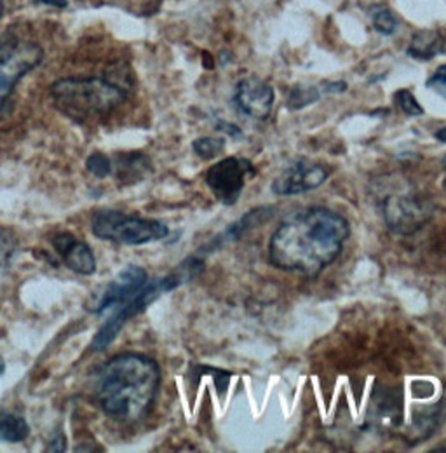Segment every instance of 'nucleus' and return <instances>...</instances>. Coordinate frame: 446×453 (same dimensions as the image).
Returning <instances> with one entry per match:
<instances>
[{
    "mask_svg": "<svg viewBox=\"0 0 446 453\" xmlns=\"http://www.w3.org/2000/svg\"><path fill=\"white\" fill-rule=\"evenodd\" d=\"M436 138H438L442 143H446V127L440 129V131L436 133Z\"/></svg>",
    "mask_w": 446,
    "mask_h": 453,
    "instance_id": "obj_26",
    "label": "nucleus"
},
{
    "mask_svg": "<svg viewBox=\"0 0 446 453\" xmlns=\"http://www.w3.org/2000/svg\"><path fill=\"white\" fill-rule=\"evenodd\" d=\"M429 88H446V65H442L427 82Z\"/></svg>",
    "mask_w": 446,
    "mask_h": 453,
    "instance_id": "obj_23",
    "label": "nucleus"
},
{
    "mask_svg": "<svg viewBox=\"0 0 446 453\" xmlns=\"http://www.w3.org/2000/svg\"><path fill=\"white\" fill-rule=\"evenodd\" d=\"M330 171L309 159H298L286 166L273 183L276 196H300L319 188L328 180Z\"/></svg>",
    "mask_w": 446,
    "mask_h": 453,
    "instance_id": "obj_10",
    "label": "nucleus"
},
{
    "mask_svg": "<svg viewBox=\"0 0 446 453\" xmlns=\"http://www.w3.org/2000/svg\"><path fill=\"white\" fill-rule=\"evenodd\" d=\"M217 127H219L220 131H223L225 134H228L230 138H241V136H242V131H241L235 124H228V122H223V120H220Z\"/></svg>",
    "mask_w": 446,
    "mask_h": 453,
    "instance_id": "obj_24",
    "label": "nucleus"
},
{
    "mask_svg": "<svg viewBox=\"0 0 446 453\" xmlns=\"http://www.w3.org/2000/svg\"><path fill=\"white\" fill-rule=\"evenodd\" d=\"M4 372H5V363H4V359L0 357V377L4 375Z\"/></svg>",
    "mask_w": 446,
    "mask_h": 453,
    "instance_id": "obj_28",
    "label": "nucleus"
},
{
    "mask_svg": "<svg viewBox=\"0 0 446 453\" xmlns=\"http://www.w3.org/2000/svg\"><path fill=\"white\" fill-rule=\"evenodd\" d=\"M86 170L91 174H95L96 178H107L112 174V159L105 154H93L88 157L86 161Z\"/></svg>",
    "mask_w": 446,
    "mask_h": 453,
    "instance_id": "obj_21",
    "label": "nucleus"
},
{
    "mask_svg": "<svg viewBox=\"0 0 446 453\" xmlns=\"http://www.w3.org/2000/svg\"><path fill=\"white\" fill-rule=\"evenodd\" d=\"M433 215L427 199L417 194H394L384 201V220L392 232L410 235L426 226Z\"/></svg>",
    "mask_w": 446,
    "mask_h": 453,
    "instance_id": "obj_9",
    "label": "nucleus"
},
{
    "mask_svg": "<svg viewBox=\"0 0 446 453\" xmlns=\"http://www.w3.org/2000/svg\"><path fill=\"white\" fill-rule=\"evenodd\" d=\"M115 168H117V176L120 180H124V181L138 180L150 170V161L143 154H126V156H119L117 166H113V163H112V171Z\"/></svg>",
    "mask_w": 446,
    "mask_h": 453,
    "instance_id": "obj_15",
    "label": "nucleus"
},
{
    "mask_svg": "<svg viewBox=\"0 0 446 453\" xmlns=\"http://www.w3.org/2000/svg\"><path fill=\"white\" fill-rule=\"evenodd\" d=\"M370 14H372V21H373V27L379 34L382 35H392L396 30H397V21H396V16L390 12V9L384 7V5H373L370 9Z\"/></svg>",
    "mask_w": 446,
    "mask_h": 453,
    "instance_id": "obj_19",
    "label": "nucleus"
},
{
    "mask_svg": "<svg viewBox=\"0 0 446 453\" xmlns=\"http://www.w3.org/2000/svg\"><path fill=\"white\" fill-rule=\"evenodd\" d=\"M234 104L251 119H267L274 107V89L269 82L258 77H246L239 81L234 95Z\"/></svg>",
    "mask_w": 446,
    "mask_h": 453,
    "instance_id": "obj_11",
    "label": "nucleus"
},
{
    "mask_svg": "<svg viewBox=\"0 0 446 453\" xmlns=\"http://www.w3.org/2000/svg\"><path fill=\"white\" fill-rule=\"evenodd\" d=\"M192 149H194L197 157H201L204 161H211L225 150V140L223 138H211V136L197 138L192 143Z\"/></svg>",
    "mask_w": 446,
    "mask_h": 453,
    "instance_id": "obj_18",
    "label": "nucleus"
},
{
    "mask_svg": "<svg viewBox=\"0 0 446 453\" xmlns=\"http://www.w3.org/2000/svg\"><path fill=\"white\" fill-rule=\"evenodd\" d=\"M44 58L37 44L11 41L0 46V111L11 98L16 84Z\"/></svg>",
    "mask_w": 446,
    "mask_h": 453,
    "instance_id": "obj_6",
    "label": "nucleus"
},
{
    "mask_svg": "<svg viewBox=\"0 0 446 453\" xmlns=\"http://www.w3.org/2000/svg\"><path fill=\"white\" fill-rule=\"evenodd\" d=\"M203 271V262L196 257L187 258L174 273H171L166 278L145 284V288L129 302L119 307V311L112 316L111 319L98 330L95 339L91 342V352L105 350L111 345L117 335L122 332V328L138 314H142L150 303H154L161 295L173 291L174 288L181 286L185 281L192 280Z\"/></svg>",
    "mask_w": 446,
    "mask_h": 453,
    "instance_id": "obj_4",
    "label": "nucleus"
},
{
    "mask_svg": "<svg viewBox=\"0 0 446 453\" xmlns=\"http://www.w3.org/2000/svg\"><path fill=\"white\" fill-rule=\"evenodd\" d=\"M147 283H149V274L143 267L127 265L112 281L105 284L104 288L96 289L89 296L86 309L91 314H104L112 307H120L131 298H135Z\"/></svg>",
    "mask_w": 446,
    "mask_h": 453,
    "instance_id": "obj_7",
    "label": "nucleus"
},
{
    "mask_svg": "<svg viewBox=\"0 0 446 453\" xmlns=\"http://www.w3.org/2000/svg\"><path fill=\"white\" fill-rule=\"evenodd\" d=\"M349 234V222L334 210L304 208L286 217L273 234L269 260L279 271L316 278L338 258Z\"/></svg>",
    "mask_w": 446,
    "mask_h": 453,
    "instance_id": "obj_1",
    "label": "nucleus"
},
{
    "mask_svg": "<svg viewBox=\"0 0 446 453\" xmlns=\"http://www.w3.org/2000/svg\"><path fill=\"white\" fill-rule=\"evenodd\" d=\"M203 373L211 375V377L215 379V382H217V389L220 391V395H225L232 373L223 372V370H219V368H211V366H194L190 377H199V375H203Z\"/></svg>",
    "mask_w": 446,
    "mask_h": 453,
    "instance_id": "obj_22",
    "label": "nucleus"
},
{
    "mask_svg": "<svg viewBox=\"0 0 446 453\" xmlns=\"http://www.w3.org/2000/svg\"><path fill=\"white\" fill-rule=\"evenodd\" d=\"M42 2H48V4H58V5H65L63 0H42Z\"/></svg>",
    "mask_w": 446,
    "mask_h": 453,
    "instance_id": "obj_27",
    "label": "nucleus"
},
{
    "mask_svg": "<svg viewBox=\"0 0 446 453\" xmlns=\"http://www.w3.org/2000/svg\"><path fill=\"white\" fill-rule=\"evenodd\" d=\"M273 215H274V210H271V208H258V210H253V211H250L248 215H244L241 220H237L234 226H228V228L223 232L222 235H220V239H223V241L239 239V237L244 235L250 228H253V226L262 224V222H265V220H267L269 217H273Z\"/></svg>",
    "mask_w": 446,
    "mask_h": 453,
    "instance_id": "obj_16",
    "label": "nucleus"
},
{
    "mask_svg": "<svg viewBox=\"0 0 446 453\" xmlns=\"http://www.w3.org/2000/svg\"><path fill=\"white\" fill-rule=\"evenodd\" d=\"M394 102L397 105V109L410 117H419L424 113V109L420 107V104L417 102L415 95L408 89H399L396 95H394Z\"/></svg>",
    "mask_w": 446,
    "mask_h": 453,
    "instance_id": "obj_20",
    "label": "nucleus"
},
{
    "mask_svg": "<svg viewBox=\"0 0 446 453\" xmlns=\"http://www.w3.org/2000/svg\"><path fill=\"white\" fill-rule=\"evenodd\" d=\"M131 82L112 79H61L51 86L56 109L75 122H89L109 115L126 102Z\"/></svg>",
    "mask_w": 446,
    "mask_h": 453,
    "instance_id": "obj_3",
    "label": "nucleus"
},
{
    "mask_svg": "<svg viewBox=\"0 0 446 453\" xmlns=\"http://www.w3.org/2000/svg\"><path fill=\"white\" fill-rule=\"evenodd\" d=\"M91 230L96 237L127 246H142L163 241L169 228L161 220H149L126 215L117 210H100L91 219Z\"/></svg>",
    "mask_w": 446,
    "mask_h": 453,
    "instance_id": "obj_5",
    "label": "nucleus"
},
{
    "mask_svg": "<svg viewBox=\"0 0 446 453\" xmlns=\"http://www.w3.org/2000/svg\"><path fill=\"white\" fill-rule=\"evenodd\" d=\"M159 386V365L149 356L126 352L112 357L100 368L95 396L105 415L131 424L150 411Z\"/></svg>",
    "mask_w": 446,
    "mask_h": 453,
    "instance_id": "obj_2",
    "label": "nucleus"
},
{
    "mask_svg": "<svg viewBox=\"0 0 446 453\" xmlns=\"http://www.w3.org/2000/svg\"><path fill=\"white\" fill-rule=\"evenodd\" d=\"M319 89L314 86H295L288 96V107L291 111H302L319 100Z\"/></svg>",
    "mask_w": 446,
    "mask_h": 453,
    "instance_id": "obj_17",
    "label": "nucleus"
},
{
    "mask_svg": "<svg viewBox=\"0 0 446 453\" xmlns=\"http://www.w3.org/2000/svg\"><path fill=\"white\" fill-rule=\"evenodd\" d=\"M30 426L19 415L0 411V440L7 443H21L28 438Z\"/></svg>",
    "mask_w": 446,
    "mask_h": 453,
    "instance_id": "obj_14",
    "label": "nucleus"
},
{
    "mask_svg": "<svg viewBox=\"0 0 446 453\" xmlns=\"http://www.w3.org/2000/svg\"><path fill=\"white\" fill-rule=\"evenodd\" d=\"M345 89H347V84H345V82H330V84H327V88H325L327 93H342V91H345Z\"/></svg>",
    "mask_w": 446,
    "mask_h": 453,
    "instance_id": "obj_25",
    "label": "nucleus"
},
{
    "mask_svg": "<svg viewBox=\"0 0 446 453\" xmlns=\"http://www.w3.org/2000/svg\"><path fill=\"white\" fill-rule=\"evenodd\" d=\"M255 174L257 168L251 161L241 157H225L208 170L206 183L222 204L234 206L246 187V180L253 178Z\"/></svg>",
    "mask_w": 446,
    "mask_h": 453,
    "instance_id": "obj_8",
    "label": "nucleus"
},
{
    "mask_svg": "<svg viewBox=\"0 0 446 453\" xmlns=\"http://www.w3.org/2000/svg\"><path fill=\"white\" fill-rule=\"evenodd\" d=\"M443 51H445V37L438 30L417 32L406 50L408 57L415 58L419 61H429Z\"/></svg>",
    "mask_w": 446,
    "mask_h": 453,
    "instance_id": "obj_13",
    "label": "nucleus"
},
{
    "mask_svg": "<svg viewBox=\"0 0 446 453\" xmlns=\"http://www.w3.org/2000/svg\"><path fill=\"white\" fill-rule=\"evenodd\" d=\"M56 253L61 257L65 265L81 276H93L96 273V258L91 246L79 241L73 234H56L51 239Z\"/></svg>",
    "mask_w": 446,
    "mask_h": 453,
    "instance_id": "obj_12",
    "label": "nucleus"
}]
</instances>
